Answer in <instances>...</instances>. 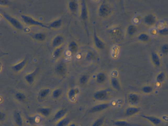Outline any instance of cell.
Listing matches in <instances>:
<instances>
[{
  "mask_svg": "<svg viewBox=\"0 0 168 126\" xmlns=\"http://www.w3.org/2000/svg\"><path fill=\"white\" fill-rule=\"evenodd\" d=\"M15 98L19 102H24L26 99L25 95L22 93H17L15 94Z\"/></svg>",
  "mask_w": 168,
  "mask_h": 126,
  "instance_id": "e575fe53",
  "label": "cell"
},
{
  "mask_svg": "<svg viewBox=\"0 0 168 126\" xmlns=\"http://www.w3.org/2000/svg\"><path fill=\"white\" fill-rule=\"evenodd\" d=\"M161 51L163 54H168V44H166L162 47Z\"/></svg>",
  "mask_w": 168,
  "mask_h": 126,
  "instance_id": "60d3db41",
  "label": "cell"
},
{
  "mask_svg": "<svg viewBox=\"0 0 168 126\" xmlns=\"http://www.w3.org/2000/svg\"><path fill=\"white\" fill-rule=\"evenodd\" d=\"M50 92V90L49 88H45V89H42L40 91V93H39V97L40 98H46V97L48 96V94H49Z\"/></svg>",
  "mask_w": 168,
  "mask_h": 126,
  "instance_id": "4316f807",
  "label": "cell"
},
{
  "mask_svg": "<svg viewBox=\"0 0 168 126\" xmlns=\"http://www.w3.org/2000/svg\"><path fill=\"white\" fill-rule=\"evenodd\" d=\"M62 94V91L60 89H56L52 92V97L54 99L59 98Z\"/></svg>",
  "mask_w": 168,
  "mask_h": 126,
  "instance_id": "4dcf8cb0",
  "label": "cell"
},
{
  "mask_svg": "<svg viewBox=\"0 0 168 126\" xmlns=\"http://www.w3.org/2000/svg\"><path fill=\"white\" fill-rule=\"evenodd\" d=\"M159 34L161 35H168V28H165L162 30H160L158 32Z\"/></svg>",
  "mask_w": 168,
  "mask_h": 126,
  "instance_id": "ab89813d",
  "label": "cell"
},
{
  "mask_svg": "<svg viewBox=\"0 0 168 126\" xmlns=\"http://www.w3.org/2000/svg\"><path fill=\"white\" fill-rule=\"evenodd\" d=\"M138 38L140 41H144V42L147 41L149 39V36L147 34H145V33H142L140 34V35L138 36Z\"/></svg>",
  "mask_w": 168,
  "mask_h": 126,
  "instance_id": "836d02e7",
  "label": "cell"
},
{
  "mask_svg": "<svg viewBox=\"0 0 168 126\" xmlns=\"http://www.w3.org/2000/svg\"><path fill=\"white\" fill-rule=\"evenodd\" d=\"M152 62L157 66L158 67L160 65V60L158 54L155 52H152Z\"/></svg>",
  "mask_w": 168,
  "mask_h": 126,
  "instance_id": "d4e9b609",
  "label": "cell"
},
{
  "mask_svg": "<svg viewBox=\"0 0 168 126\" xmlns=\"http://www.w3.org/2000/svg\"><path fill=\"white\" fill-rule=\"evenodd\" d=\"M38 71H39V69L38 67H37L36 69L31 74H30L29 75H26L25 77V78L26 79V81L29 83L30 84H32V83L33 82L34 80H35V77L36 76V75L37 74Z\"/></svg>",
  "mask_w": 168,
  "mask_h": 126,
  "instance_id": "4fadbf2b",
  "label": "cell"
},
{
  "mask_svg": "<svg viewBox=\"0 0 168 126\" xmlns=\"http://www.w3.org/2000/svg\"><path fill=\"white\" fill-rule=\"evenodd\" d=\"M78 8V4L75 1H71L68 3V8L72 13H75Z\"/></svg>",
  "mask_w": 168,
  "mask_h": 126,
  "instance_id": "ac0fdd59",
  "label": "cell"
},
{
  "mask_svg": "<svg viewBox=\"0 0 168 126\" xmlns=\"http://www.w3.org/2000/svg\"><path fill=\"white\" fill-rule=\"evenodd\" d=\"M64 41V38L62 35H57L53 39L52 46L55 48L60 47Z\"/></svg>",
  "mask_w": 168,
  "mask_h": 126,
  "instance_id": "8fae6325",
  "label": "cell"
},
{
  "mask_svg": "<svg viewBox=\"0 0 168 126\" xmlns=\"http://www.w3.org/2000/svg\"><path fill=\"white\" fill-rule=\"evenodd\" d=\"M106 79V76L104 73L100 72L96 75V82L99 83L101 84L105 82Z\"/></svg>",
  "mask_w": 168,
  "mask_h": 126,
  "instance_id": "484cf974",
  "label": "cell"
},
{
  "mask_svg": "<svg viewBox=\"0 0 168 126\" xmlns=\"http://www.w3.org/2000/svg\"><path fill=\"white\" fill-rule=\"evenodd\" d=\"M153 91V88L151 86H146L142 88V91L145 94H149L150 93Z\"/></svg>",
  "mask_w": 168,
  "mask_h": 126,
  "instance_id": "8d00e7d4",
  "label": "cell"
},
{
  "mask_svg": "<svg viewBox=\"0 0 168 126\" xmlns=\"http://www.w3.org/2000/svg\"><path fill=\"white\" fill-rule=\"evenodd\" d=\"M37 111L40 113L41 115L47 117L51 113V110L49 108L46 107H43V108H40L37 109Z\"/></svg>",
  "mask_w": 168,
  "mask_h": 126,
  "instance_id": "cb8c5ba5",
  "label": "cell"
},
{
  "mask_svg": "<svg viewBox=\"0 0 168 126\" xmlns=\"http://www.w3.org/2000/svg\"><path fill=\"white\" fill-rule=\"evenodd\" d=\"M93 40L96 47L98 49H103L105 47L104 42L100 39L96 34V32L94 31L93 34Z\"/></svg>",
  "mask_w": 168,
  "mask_h": 126,
  "instance_id": "ba28073f",
  "label": "cell"
},
{
  "mask_svg": "<svg viewBox=\"0 0 168 126\" xmlns=\"http://www.w3.org/2000/svg\"><path fill=\"white\" fill-rule=\"evenodd\" d=\"M136 31H137V28L134 25H129L127 29V32L128 35H134L136 33Z\"/></svg>",
  "mask_w": 168,
  "mask_h": 126,
  "instance_id": "d6a6232c",
  "label": "cell"
},
{
  "mask_svg": "<svg viewBox=\"0 0 168 126\" xmlns=\"http://www.w3.org/2000/svg\"><path fill=\"white\" fill-rule=\"evenodd\" d=\"M68 112L66 108H62L57 111L54 116V119L56 121H59L60 119L64 118V116Z\"/></svg>",
  "mask_w": 168,
  "mask_h": 126,
  "instance_id": "30bf717a",
  "label": "cell"
},
{
  "mask_svg": "<svg viewBox=\"0 0 168 126\" xmlns=\"http://www.w3.org/2000/svg\"><path fill=\"white\" fill-rule=\"evenodd\" d=\"M111 84L112 87L117 91H120L121 89L120 83L119 80L115 77H113L111 79Z\"/></svg>",
  "mask_w": 168,
  "mask_h": 126,
  "instance_id": "e0dca14e",
  "label": "cell"
},
{
  "mask_svg": "<svg viewBox=\"0 0 168 126\" xmlns=\"http://www.w3.org/2000/svg\"><path fill=\"white\" fill-rule=\"evenodd\" d=\"M88 80V76L87 75H83L80 77L79 81L82 84H84L87 82Z\"/></svg>",
  "mask_w": 168,
  "mask_h": 126,
  "instance_id": "74e56055",
  "label": "cell"
},
{
  "mask_svg": "<svg viewBox=\"0 0 168 126\" xmlns=\"http://www.w3.org/2000/svg\"><path fill=\"white\" fill-rule=\"evenodd\" d=\"M55 70L58 75H65L66 71V68L64 64L60 63L57 65L55 69Z\"/></svg>",
  "mask_w": 168,
  "mask_h": 126,
  "instance_id": "5bb4252c",
  "label": "cell"
},
{
  "mask_svg": "<svg viewBox=\"0 0 168 126\" xmlns=\"http://www.w3.org/2000/svg\"><path fill=\"white\" fill-rule=\"evenodd\" d=\"M0 13L2 14L3 17H4V18L7 20H8L14 27L19 30H22L23 29L22 25L18 20L12 17L11 16L9 15L7 13H6L5 12L1 9H0Z\"/></svg>",
  "mask_w": 168,
  "mask_h": 126,
  "instance_id": "6da1fadb",
  "label": "cell"
},
{
  "mask_svg": "<svg viewBox=\"0 0 168 126\" xmlns=\"http://www.w3.org/2000/svg\"><path fill=\"white\" fill-rule=\"evenodd\" d=\"M63 51V47L62 46L56 48L52 54V57L54 59H58L60 57Z\"/></svg>",
  "mask_w": 168,
  "mask_h": 126,
  "instance_id": "44dd1931",
  "label": "cell"
},
{
  "mask_svg": "<svg viewBox=\"0 0 168 126\" xmlns=\"http://www.w3.org/2000/svg\"><path fill=\"white\" fill-rule=\"evenodd\" d=\"M141 116L142 118L147 120L150 123H152V124L155 125V126L159 125L162 122V121L160 118L155 117V116H149V115H142Z\"/></svg>",
  "mask_w": 168,
  "mask_h": 126,
  "instance_id": "52a82bcc",
  "label": "cell"
},
{
  "mask_svg": "<svg viewBox=\"0 0 168 126\" xmlns=\"http://www.w3.org/2000/svg\"><path fill=\"white\" fill-rule=\"evenodd\" d=\"M88 10L86 2L82 1L81 8V18L84 21H86L88 19Z\"/></svg>",
  "mask_w": 168,
  "mask_h": 126,
  "instance_id": "5b68a950",
  "label": "cell"
},
{
  "mask_svg": "<svg viewBox=\"0 0 168 126\" xmlns=\"http://www.w3.org/2000/svg\"><path fill=\"white\" fill-rule=\"evenodd\" d=\"M69 121L70 120L69 119L64 117L60 120L56 124V126H67L68 125Z\"/></svg>",
  "mask_w": 168,
  "mask_h": 126,
  "instance_id": "f1b7e54d",
  "label": "cell"
},
{
  "mask_svg": "<svg viewBox=\"0 0 168 126\" xmlns=\"http://www.w3.org/2000/svg\"><path fill=\"white\" fill-rule=\"evenodd\" d=\"M27 62V59L25 58L20 63L17 64L16 65H14L12 67V70L15 72H18L21 71L25 66Z\"/></svg>",
  "mask_w": 168,
  "mask_h": 126,
  "instance_id": "2e32d148",
  "label": "cell"
},
{
  "mask_svg": "<svg viewBox=\"0 0 168 126\" xmlns=\"http://www.w3.org/2000/svg\"><path fill=\"white\" fill-rule=\"evenodd\" d=\"M62 25V20L61 19L55 20L49 23V27L53 29H58L61 27Z\"/></svg>",
  "mask_w": 168,
  "mask_h": 126,
  "instance_id": "ffe728a7",
  "label": "cell"
},
{
  "mask_svg": "<svg viewBox=\"0 0 168 126\" xmlns=\"http://www.w3.org/2000/svg\"><path fill=\"white\" fill-rule=\"evenodd\" d=\"M68 126H76V124H74V123H72V124H70V125H69Z\"/></svg>",
  "mask_w": 168,
  "mask_h": 126,
  "instance_id": "ee69618b",
  "label": "cell"
},
{
  "mask_svg": "<svg viewBox=\"0 0 168 126\" xmlns=\"http://www.w3.org/2000/svg\"><path fill=\"white\" fill-rule=\"evenodd\" d=\"M105 122L104 117H100L96 119V120L92 123V126H102Z\"/></svg>",
  "mask_w": 168,
  "mask_h": 126,
  "instance_id": "1f68e13d",
  "label": "cell"
},
{
  "mask_svg": "<svg viewBox=\"0 0 168 126\" xmlns=\"http://www.w3.org/2000/svg\"><path fill=\"white\" fill-rule=\"evenodd\" d=\"M140 111V108L138 107L131 106L127 108L125 111V115L126 116H132L138 113Z\"/></svg>",
  "mask_w": 168,
  "mask_h": 126,
  "instance_id": "9c48e42d",
  "label": "cell"
},
{
  "mask_svg": "<svg viewBox=\"0 0 168 126\" xmlns=\"http://www.w3.org/2000/svg\"><path fill=\"white\" fill-rule=\"evenodd\" d=\"M14 118L15 122L18 126H22L23 125V120L20 112L18 111L15 112L14 114Z\"/></svg>",
  "mask_w": 168,
  "mask_h": 126,
  "instance_id": "7402d4cb",
  "label": "cell"
},
{
  "mask_svg": "<svg viewBox=\"0 0 168 126\" xmlns=\"http://www.w3.org/2000/svg\"><path fill=\"white\" fill-rule=\"evenodd\" d=\"M112 12V8L105 1L101 3L98 8L99 15L102 17H107Z\"/></svg>",
  "mask_w": 168,
  "mask_h": 126,
  "instance_id": "3957f363",
  "label": "cell"
},
{
  "mask_svg": "<svg viewBox=\"0 0 168 126\" xmlns=\"http://www.w3.org/2000/svg\"><path fill=\"white\" fill-rule=\"evenodd\" d=\"M33 38L39 41H43L46 39V35L42 33H36L33 36Z\"/></svg>",
  "mask_w": 168,
  "mask_h": 126,
  "instance_id": "f546056e",
  "label": "cell"
},
{
  "mask_svg": "<svg viewBox=\"0 0 168 126\" xmlns=\"http://www.w3.org/2000/svg\"><path fill=\"white\" fill-rule=\"evenodd\" d=\"M113 125L115 126H136V125L125 120L116 121L114 122Z\"/></svg>",
  "mask_w": 168,
  "mask_h": 126,
  "instance_id": "d6986e66",
  "label": "cell"
},
{
  "mask_svg": "<svg viewBox=\"0 0 168 126\" xmlns=\"http://www.w3.org/2000/svg\"><path fill=\"white\" fill-rule=\"evenodd\" d=\"M140 99L139 96L135 93H130L128 94V101L131 104L133 105L138 104L140 101Z\"/></svg>",
  "mask_w": 168,
  "mask_h": 126,
  "instance_id": "7c38bea8",
  "label": "cell"
},
{
  "mask_svg": "<svg viewBox=\"0 0 168 126\" xmlns=\"http://www.w3.org/2000/svg\"><path fill=\"white\" fill-rule=\"evenodd\" d=\"M27 118V120L28 121V122L31 125H33L35 122H36V120H35V118L33 117H31V116H27L26 117Z\"/></svg>",
  "mask_w": 168,
  "mask_h": 126,
  "instance_id": "f35d334b",
  "label": "cell"
},
{
  "mask_svg": "<svg viewBox=\"0 0 168 126\" xmlns=\"http://www.w3.org/2000/svg\"><path fill=\"white\" fill-rule=\"evenodd\" d=\"M108 97V90H100L96 92L93 94V98L97 101H103Z\"/></svg>",
  "mask_w": 168,
  "mask_h": 126,
  "instance_id": "8992f818",
  "label": "cell"
},
{
  "mask_svg": "<svg viewBox=\"0 0 168 126\" xmlns=\"http://www.w3.org/2000/svg\"><path fill=\"white\" fill-rule=\"evenodd\" d=\"M165 78V74L164 72H161L157 75L156 77V80L158 82L161 83L164 81Z\"/></svg>",
  "mask_w": 168,
  "mask_h": 126,
  "instance_id": "d590c367",
  "label": "cell"
},
{
  "mask_svg": "<svg viewBox=\"0 0 168 126\" xmlns=\"http://www.w3.org/2000/svg\"><path fill=\"white\" fill-rule=\"evenodd\" d=\"M21 17L22 19L23 20L24 22L26 24L30 25H33V26H40L41 27L45 28H47V29H50L49 26H47V25H45V24L40 22L38 21H37L36 20L32 18V17L29 16L25 15H22Z\"/></svg>",
  "mask_w": 168,
  "mask_h": 126,
  "instance_id": "7a4b0ae2",
  "label": "cell"
},
{
  "mask_svg": "<svg viewBox=\"0 0 168 126\" xmlns=\"http://www.w3.org/2000/svg\"><path fill=\"white\" fill-rule=\"evenodd\" d=\"M80 90L78 88L75 89H71L70 90L68 91V98L70 100L73 101L74 99L76 98V96L79 93Z\"/></svg>",
  "mask_w": 168,
  "mask_h": 126,
  "instance_id": "9a60e30c",
  "label": "cell"
},
{
  "mask_svg": "<svg viewBox=\"0 0 168 126\" xmlns=\"http://www.w3.org/2000/svg\"><path fill=\"white\" fill-rule=\"evenodd\" d=\"M69 51L72 53H75L78 50V45L74 41H71L70 43L68 46Z\"/></svg>",
  "mask_w": 168,
  "mask_h": 126,
  "instance_id": "83f0119b",
  "label": "cell"
},
{
  "mask_svg": "<svg viewBox=\"0 0 168 126\" xmlns=\"http://www.w3.org/2000/svg\"><path fill=\"white\" fill-rule=\"evenodd\" d=\"M144 22L147 25H152L154 24L155 23V17H154V16L149 14L148 15L146 16L145 17L144 19Z\"/></svg>",
  "mask_w": 168,
  "mask_h": 126,
  "instance_id": "603a6c76",
  "label": "cell"
},
{
  "mask_svg": "<svg viewBox=\"0 0 168 126\" xmlns=\"http://www.w3.org/2000/svg\"><path fill=\"white\" fill-rule=\"evenodd\" d=\"M5 117V114L4 112L0 111V121H3Z\"/></svg>",
  "mask_w": 168,
  "mask_h": 126,
  "instance_id": "b9f144b4",
  "label": "cell"
},
{
  "mask_svg": "<svg viewBox=\"0 0 168 126\" xmlns=\"http://www.w3.org/2000/svg\"><path fill=\"white\" fill-rule=\"evenodd\" d=\"M110 106V104L109 103H103L98 104L92 107L89 110V112L91 113L99 112L108 109Z\"/></svg>",
  "mask_w": 168,
  "mask_h": 126,
  "instance_id": "277c9868",
  "label": "cell"
},
{
  "mask_svg": "<svg viewBox=\"0 0 168 126\" xmlns=\"http://www.w3.org/2000/svg\"><path fill=\"white\" fill-rule=\"evenodd\" d=\"M9 3V1L6 0H0V4L1 5H7Z\"/></svg>",
  "mask_w": 168,
  "mask_h": 126,
  "instance_id": "7bdbcfd3",
  "label": "cell"
}]
</instances>
